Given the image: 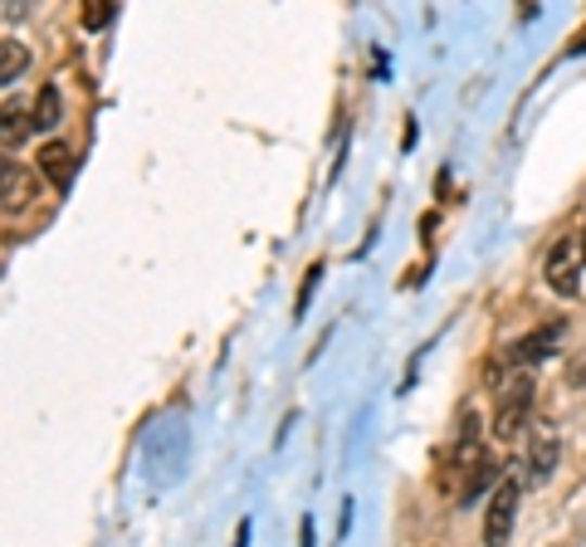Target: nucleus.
Wrapping results in <instances>:
<instances>
[{
	"label": "nucleus",
	"instance_id": "8",
	"mask_svg": "<svg viewBox=\"0 0 586 547\" xmlns=\"http://www.w3.org/2000/svg\"><path fill=\"white\" fill-rule=\"evenodd\" d=\"M59 117H64V98H59L54 84H44V88H39V98H35V113H29V123H35L39 132H54Z\"/></svg>",
	"mask_w": 586,
	"mask_h": 547
},
{
	"label": "nucleus",
	"instance_id": "6",
	"mask_svg": "<svg viewBox=\"0 0 586 547\" xmlns=\"http://www.w3.org/2000/svg\"><path fill=\"white\" fill-rule=\"evenodd\" d=\"M557 469V430H533V449H527V484H547Z\"/></svg>",
	"mask_w": 586,
	"mask_h": 547
},
{
	"label": "nucleus",
	"instance_id": "4",
	"mask_svg": "<svg viewBox=\"0 0 586 547\" xmlns=\"http://www.w3.org/2000/svg\"><path fill=\"white\" fill-rule=\"evenodd\" d=\"M488 459H494V455H488L484 435H479V416H464V425H459L455 449H449V474L464 479V484H469V479H474L479 469L488 465ZM464 484H459V488H464Z\"/></svg>",
	"mask_w": 586,
	"mask_h": 547
},
{
	"label": "nucleus",
	"instance_id": "9",
	"mask_svg": "<svg viewBox=\"0 0 586 547\" xmlns=\"http://www.w3.org/2000/svg\"><path fill=\"white\" fill-rule=\"evenodd\" d=\"M25 68H29V49L15 44V39H5V44H0V78H5V84H15Z\"/></svg>",
	"mask_w": 586,
	"mask_h": 547
},
{
	"label": "nucleus",
	"instance_id": "14",
	"mask_svg": "<svg viewBox=\"0 0 586 547\" xmlns=\"http://www.w3.org/2000/svg\"><path fill=\"white\" fill-rule=\"evenodd\" d=\"M582 250H586V230H582Z\"/></svg>",
	"mask_w": 586,
	"mask_h": 547
},
{
	"label": "nucleus",
	"instance_id": "5",
	"mask_svg": "<svg viewBox=\"0 0 586 547\" xmlns=\"http://www.w3.org/2000/svg\"><path fill=\"white\" fill-rule=\"evenodd\" d=\"M566 338V322L557 318V322H547V328H537V332H527L523 342H513L508 347V361H513L518 371H527L533 361H543V357H557V342Z\"/></svg>",
	"mask_w": 586,
	"mask_h": 547
},
{
	"label": "nucleus",
	"instance_id": "12",
	"mask_svg": "<svg viewBox=\"0 0 586 547\" xmlns=\"http://www.w3.org/2000/svg\"><path fill=\"white\" fill-rule=\"evenodd\" d=\"M318 279H322V264H313V269H308V279H303V293H298V313L308 308V298H313V293H318Z\"/></svg>",
	"mask_w": 586,
	"mask_h": 547
},
{
	"label": "nucleus",
	"instance_id": "11",
	"mask_svg": "<svg viewBox=\"0 0 586 547\" xmlns=\"http://www.w3.org/2000/svg\"><path fill=\"white\" fill-rule=\"evenodd\" d=\"M29 127H35V123H29L25 113H15V107H5V147H15L20 137L29 132Z\"/></svg>",
	"mask_w": 586,
	"mask_h": 547
},
{
	"label": "nucleus",
	"instance_id": "10",
	"mask_svg": "<svg viewBox=\"0 0 586 547\" xmlns=\"http://www.w3.org/2000/svg\"><path fill=\"white\" fill-rule=\"evenodd\" d=\"M113 15H117L113 0H93V5L84 10V29H103V25H113Z\"/></svg>",
	"mask_w": 586,
	"mask_h": 547
},
{
	"label": "nucleus",
	"instance_id": "7",
	"mask_svg": "<svg viewBox=\"0 0 586 547\" xmlns=\"http://www.w3.org/2000/svg\"><path fill=\"white\" fill-rule=\"evenodd\" d=\"M39 171H44V181L68 186V176H74V152H68L64 142H44V152H39Z\"/></svg>",
	"mask_w": 586,
	"mask_h": 547
},
{
	"label": "nucleus",
	"instance_id": "1",
	"mask_svg": "<svg viewBox=\"0 0 586 547\" xmlns=\"http://www.w3.org/2000/svg\"><path fill=\"white\" fill-rule=\"evenodd\" d=\"M533 377L527 371H518L513 381H504V391H498V406H494V435L498 440H518L527 430V416H533Z\"/></svg>",
	"mask_w": 586,
	"mask_h": 547
},
{
	"label": "nucleus",
	"instance_id": "13",
	"mask_svg": "<svg viewBox=\"0 0 586 547\" xmlns=\"http://www.w3.org/2000/svg\"><path fill=\"white\" fill-rule=\"evenodd\" d=\"M244 543H250V518H244V523L234 527V547H244Z\"/></svg>",
	"mask_w": 586,
	"mask_h": 547
},
{
	"label": "nucleus",
	"instance_id": "3",
	"mask_svg": "<svg viewBox=\"0 0 586 547\" xmlns=\"http://www.w3.org/2000/svg\"><path fill=\"white\" fill-rule=\"evenodd\" d=\"M582 269H586L582 240H557L552 250H547L543 279H547V289H552V293H562V298H576V293H582Z\"/></svg>",
	"mask_w": 586,
	"mask_h": 547
},
{
	"label": "nucleus",
	"instance_id": "2",
	"mask_svg": "<svg viewBox=\"0 0 586 547\" xmlns=\"http://www.w3.org/2000/svg\"><path fill=\"white\" fill-rule=\"evenodd\" d=\"M518 498H523V479L518 474H504L498 488L488 494V513H484V547H504L513 537V523H518Z\"/></svg>",
	"mask_w": 586,
	"mask_h": 547
}]
</instances>
